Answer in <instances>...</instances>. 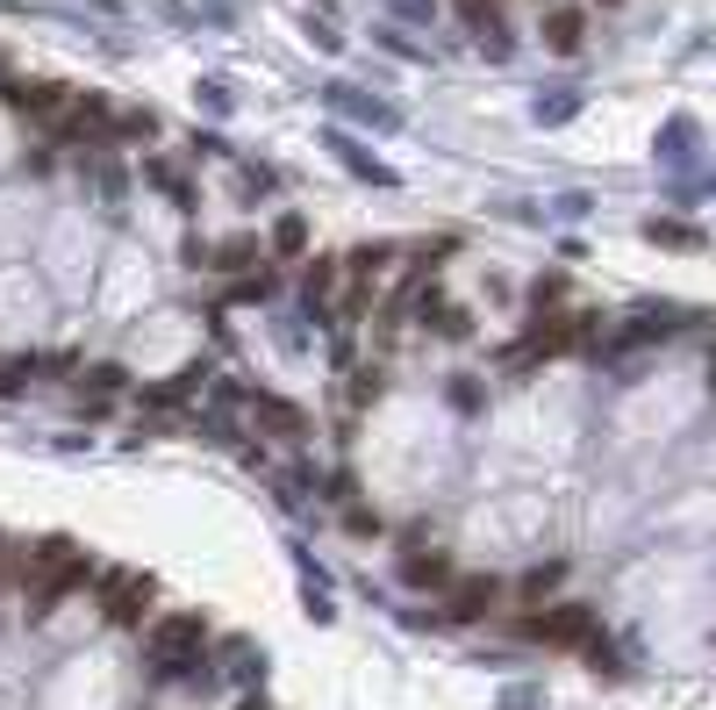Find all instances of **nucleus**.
Here are the masks:
<instances>
[{"label":"nucleus","mask_w":716,"mask_h":710,"mask_svg":"<svg viewBox=\"0 0 716 710\" xmlns=\"http://www.w3.org/2000/svg\"><path fill=\"white\" fill-rule=\"evenodd\" d=\"M79 582H86V546H79V538H36V546H29V567H22L29 617H51Z\"/></svg>","instance_id":"1"},{"label":"nucleus","mask_w":716,"mask_h":710,"mask_svg":"<svg viewBox=\"0 0 716 710\" xmlns=\"http://www.w3.org/2000/svg\"><path fill=\"white\" fill-rule=\"evenodd\" d=\"M201 646H208V624L194 617V610H180V617H158V624H151V660L165 668V675H187V668H201Z\"/></svg>","instance_id":"2"},{"label":"nucleus","mask_w":716,"mask_h":710,"mask_svg":"<svg viewBox=\"0 0 716 710\" xmlns=\"http://www.w3.org/2000/svg\"><path fill=\"white\" fill-rule=\"evenodd\" d=\"M523 632L538 646H566V653H573V646H595V610L588 603H552V610H538Z\"/></svg>","instance_id":"3"},{"label":"nucleus","mask_w":716,"mask_h":710,"mask_svg":"<svg viewBox=\"0 0 716 710\" xmlns=\"http://www.w3.org/2000/svg\"><path fill=\"white\" fill-rule=\"evenodd\" d=\"M144 610H151V574L108 567L101 574V617L108 624H144Z\"/></svg>","instance_id":"4"},{"label":"nucleus","mask_w":716,"mask_h":710,"mask_svg":"<svg viewBox=\"0 0 716 710\" xmlns=\"http://www.w3.org/2000/svg\"><path fill=\"white\" fill-rule=\"evenodd\" d=\"M323 101H330V115H344V122H366V130H402V108H394V101H380L373 87L330 79V87H323Z\"/></svg>","instance_id":"5"},{"label":"nucleus","mask_w":716,"mask_h":710,"mask_svg":"<svg viewBox=\"0 0 716 710\" xmlns=\"http://www.w3.org/2000/svg\"><path fill=\"white\" fill-rule=\"evenodd\" d=\"M323 144H330V158H337L351 180H366V187H402V173H394L387 158H373L366 144L351 137V130H323Z\"/></svg>","instance_id":"6"},{"label":"nucleus","mask_w":716,"mask_h":710,"mask_svg":"<svg viewBox=\"0 0 716 710\" xmlns=\"http://www.w3.org/2000/svg\"><path fill=\"white\" fill-rule=\"evenodd\" d=\"M251 416H258V431H273V438H308V416L287 395H251Z\"/></svg>","instance_id":"7"},{"label":"nucleus","mask_w":716,"mask_h":710,"mask_svg":"<svg viewBox=\"0 0 716 710\" xmlns=\"http://www.w3.org/2000/svg\"><path fill=\"white\" fill-rule=\"evenodd\" d=\"M495 596H502L495 574H466V582H452V603H444V610H452V617H480Z\"/></svg>","instance_id":"8"},{"label":"nucleus","mask_w":716,"mask_h":710,"mask_svg":"<svg viewBox=\"0 0 716 710\" xmlns=\"http://www.w3.org/2000/svg\"><path fill=\"white\" fill-rule=\"evenodd\" d=\"M402 582H409V589H444V582H452V560L437 553V546H416V553H402Z\"/></svg>","instance_id":"9"},{"label":"nucleus","mask_w":716,"mask_h":710,"mask_svg":"<svg viewBox=\"0 0 716 710\" xmlns=\"http://www.w3.org/2000/svg\"><path fill=\"white\" fill-rule=\"evenodd\" d=\"M580 36H588V15H580V8H552L545 15V51H580Z\"/></svg>","instance_id":"10"},{"label":"nucleus","mask_w":716,"mask_h":710,"mask_svg":"<svg viewBox=\"0 0 716 710\" xmlns=\"http://www.w3.org/2000/svg\"><path fill=\"white\" fill-rule=\"evenodd\" d=\"M201 381H208V366H187V374H172V381L144 388V402H151V409H180V402H187V395H194Z\"/></svg>","instance_id":"11"},{"label":"nucleus","mask_w":716,"mask_h":710,"mask_svg":"<svg viewBox=\"0 0 716 710\" xmlns=\"http://www.w3.org/2000/svg\"><path fill=\"white\" fill-rule=\"evenodd\" d=\"M201 266H215V273H244V266H258V237H230V244H215Z\"/></svg>","instance_id":"12"},{"label":"nucleus","mask_w":716,"mask_h":710,"mask_svg":"<svg viewBox=\"0 0 716 710\" xmlns=\"http://www.w3.org/2000/svg\"><path fill=\"white\" fill-rule=\"evenodd\" d=\"M645 237H652V244H674V252H702V230H695V223H674V216H652Z\"/></svg>","instance_id":"13"},{"label":"nucleus","mask_w":716,"mask_h":710,"mask_svg":"<svg viewBox=\"0 0 716 710\" xmlns=\"http://www.w3.org/2000/svg\"><path fill=\"white\" fill-rule=\"evenodd\" d=\"M222 668H230V682H258L266 675V653H251V639H230L222 646Z\"/></svg>","instance_id":"14"},{"label":"nucleus","mask_w":716,"mask_h":710,"mask_svg":"<svg viewBox=\"0 0 716 710\" xmlns=\"http://www.w3.org/2000/svg\"><path fill=\"white\" fill-rule=\"evenodd\" d=\"M559 582H566V567H559V560H545V567H530L523 582H516V596H523V603H545Z\"/></svg>","instance_id":"15"},{"label":"nucleus","mask_w":716,"mask_h":710,"mask_svg":"<svg viewBox=\"0 0 716 710\" xmlns=\"http://www.w3.org/2000/svg\"><path fill=\"white\" fill-rule=\"evenodd\" d=\"M144 173H151V180H158V187H165V194H172L180 208H194V187H187V173H180V166H165V158H151Z\"/></svg>","instance_id":"16"},{"label":"nucleus","mask_w":716,"mask_h":710,"mask_svg":"<svg viewBox=\"0 0 716 710\" xmlns=\"http://www.w3.org/2000/svg\"><path fill=\"white\" fill-rule=\"evenodd\" d=\"M22 567H29V546H15V538L0 531V596H8V589L22 582Z\"/></svg>","instance_id":"17"},{"label":"nucleus","mask_w":716,"mask_h":710,"mask_svg":"<svg viewBox=\"0 0 716 710\" xmlns=\"http://www.w3.org/2000/svg\"><path fill=\"white\" fill-rule=\"evenodd\" d=\"M430 323H437L444 338H473V316H466L459 302H430Z\"/></svg>","instance_id":"18"},{"label":"nucleus","mask_w":716,"mask_h":710,"mask_svg":"<svg viewBox=\"0 0 716 710\" xmlns=\"http://www.w3.org/2000/svg\"><path fill=\"white\" fill-rule=\"evenodd\" d=\"M659 151H666V158H688V151H695V122L674 115V122L659 130Z\"/></svg>","instance_id":"19"},{"label":"nucleus","mask_w":716,"mask_h":710,"mask_svg":"<svg viewBox=\"0 0 716 710\" xmlns=\"http://www.w3.org/2000/svg\"><path fill=\"white\" fill-rule=\"evenodd\" d=\"M115 137H144V144H151L158 137V115H151V108H122V115H115Z\"/></svg>","instance_id":"20"},{"label":"nucleus","mask_w":716,"mask_h":710,"mask_svg":"<svg viewBox=\"0 0 716 710\" xmlns=\"http://www.w3.org/2000/svg\"><path fill=\"white\" fill-rule=\"evenodd\" d=\"M194 101H201L208 115H230V108H237V94L222 87V79H201V87H194Z\"/></svg>","instance_id":"21"},{"label":"nucleus","mask_w":716,"mask_h":710,"mask_svg":"<svg viewBox=\"0 0 716 710\" xmlns=\"http://www.w3.org/2000/svg\"><path fill=\"white\" fill-rule=\"evenodd\" d=\"M301 244H308V223H301V216H280V223H273V252H301Z\"/></svg>","instance_id":"22"},{"label":"nucleus","mask_w":716,"mask_h":710,"mask_svg":"<svg viewBox=\"0 0 716 710\" xmlns=\"http://www.w3.org/2000/svg\"><path fill=\"white\" fill-rule=\"evenodd\" d=\"M580 108V94H538V122H566Z\"/></svg>","instance_id":"23"},{"label":"nucleus","mask_w":716,"mask_h":710,"mask_svg":"<svg viewBox=\"0 0 716 710\" xmlns=\"http://www.w3.org/2000/svg\"><path fill=\"white\" fill-rule=\"evenodd\" d=\"M94 187H101L108 201H115V194L129 187V180H122V166H115V158H94Z\"/></svg>","instance_id":"24"},{"label":"nucleus","mask_w":716,"mask_h":710,"mask_svg":"<svg viewBox=\"0 0 716 710\" xmlns=\"http://www.w3.org/2000/svg\"><path fill=\"white\" fill-rule=\"evenodd\" d=\"M444 395H452V409H480V402H487V395H480V381H473V374H459V381L444 388Z\"/></svg>","instance_id":"25"},{"label":"nucleus","mask_w":716,"mask_h":710,"mask_svg":"<svg viewBox=\"0 0 716 710\" xmlns=\"http://www.w3.org/2000/svg\"><path fill=\"white\" fill-rule=\"evenodd\" d=\"M122 381H129V374H122V366H86V388H94V395H115Z\"/></svg>","instance_id":"26"},{"label":"nucleus","mask_w":716,"mask_h":710,"mask_svg":"<svg viewBox=\"0 0 716 710\" xmlns=\"http://www.w3.org/2000/svg\"><path fill=\"white\" fill-rule=\"evenodd\" d=\"M387 15H402V22H437V0H387Z\"/></svg>","instance_id":"27"},{"label":"nucleus","mask_w":716,"mask_h":710,"mask_svg":"<svg viewBox=\"0 0 716 710\" xmlns=\"http://www.w3.org/2000/svg\"><path fill=\"white\" fill-rule=\"evenodd\" d=\"M308 36H316V51H344V36H337V22H323V15L308 22Z\"/></svg>","instance_id":"28"},{"label":"nucleus","mask_w":716,"mask_h":710,"mask_svg":"<svg viewBox=\"0 0 716 710\" xmlns=\"http://www.w3.org/2000/svg\"><path fill=\"white\" fill-rule=\"evenodd\" d=\"M502 710H538V696H530V689H509V696H502Z\"/></svg>","instance_id":"29"},{"label":"nucleus","mask_w":716,"mask_h":710,"mask_svg":"<svg viewBox=\"0 0 716 710\" xmlns=\"http://www.w3.org/2000/svg\"><path fill=\"white\" fill-rule=\"evenodd\" d=\"M15 388H22V366H8V359H0V395H15Z\"/></svg>","instance_id":"30"},{"label":"nucleus","mask_w":716,"mask_h":710,"mask_svg":"<svg viewBox=\"0 0 716 710\" xmlns=\"http://www.w3.org/2000/svg\"><path fill=\"white\" fill-rule=\"evenodd\" d=\"M86 8H101V15H122V0H86Z\"/></svg>","instance_id":"31"}]
</instances>
